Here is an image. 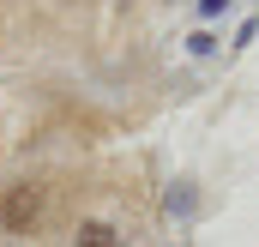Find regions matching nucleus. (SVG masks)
I'll use <instances>...</instances> for the list:
<instances>
[{
    "label": "nucleus",
    "mask_w": 259,
    "mask_h": 247,
    "mask_svg": "<svg viewBox=\"0 0 259 247\" xmlns=\"http://www.w3.org/2000/svg\"><path fill=\"white\" fill-rule=\"evenodd\" d=\"M42 211H49V193L36 181H18V187L0 193V229H6V235H30V229L42 223Z\"/></svg>",
    "instance_id": "obj_1"
},
{
    "label": "nucleus",
    "mask_w": 259,
    "mask_h": 247,
    "mask_svg": "<svg viewBox=\"0 0 259 247\" xmlns=\"http://www.w3.org/2000/svg\"><path fill=\"white\" fill-rule=\"evenodd\" d=\"M78 247H115V229L109 223H84L78 229Z\"/></svg>",
    "instance_id": "obj_2"
},
{
    "label": "nucleus",
    "mask_w": 259,
    "mask_h": 247,
    "mask_svg": "<svg viewBox=\"0 0 259 247\" xmlns=\"http://www.w3.org/2000/svg\"><path fill=\"white\" fill-rule=\"evenodd\" d=\"M223 6H229V0H199V12H223Z\"/></svg>",
    "instance_id": "obj_3"
}]
</instances>
